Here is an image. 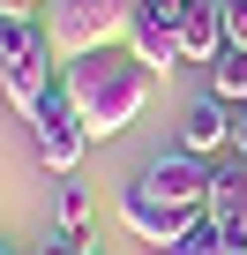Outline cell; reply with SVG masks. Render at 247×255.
Segmentation results:
<instances>
[{
	"mask_svg": "<svg viewBox=\"0 0 247 255\" xmlns=\"http://www.w3.org/2000/svg\"><path fill=\"white\" fill-rule=\"evenodd\" d=\"M60 90H68V105H75V120L90 128V143L97 135H120V128H135V113L150 105V68L135 60V53H82V60H68L60 68Z\"/></svg>",
	"mask_w": 247,
	"mask_h": 255,
	"instance_id": "cell-1",
	"label": "cell"
},
{
	"mask_svg": "<svg viewBox=\"0 0 247 255\" xmlns=\"http://www.w3.org/2000/svg\"><path fill=\"white\" fill-rule=\"evenodd\" d=\"M128 8L135 0H45V38L60 60L105 53L112 38H128Z\"/></svg>",
	"mask_w": 247,
	"mask_h": 255,
	"instance_id": "cell-2",
	"label": "cell"
},
{
	"mask_svg": "<svg viewBox=\"0 0 247 255\" xmlns=\"http://www.w3.org/2000/svg\"><path fill=\"white\" fill-rule=\"evenodd\" d=\"M53 60H60V53H53L45 23H38V15H23V23H15V38H8V53H0V90H8V105H15L23 120H30V113L45 105V90L60 83V75H53Z\"/></svg>",
	"mask_w": 247,
	"mask_h": 255,
	"instance_id": "cell-3",
	"label": "cell"
},
{
	"mask_svg": "<svg viewBox=\"0 0 247 255\" xmlns=\"http://www.w3.org/2000/svg\"><path fill=\"white\" fill-rule=\"evenodd\" d=\"M30 143H38L45 173H60V180H68V173L82 165V150H90V128L75 120V105H68V90H60V83H53V90H45V105L30 113Z\"/></svg>",
	"mask_w": 247,
	"mask_h": 255,
	"instance_id": "cell-4",
	"label": "cell"
},
{
	"mask_svg": "<svg viewBox=\"0 0 247 255\" xmlns=\"http://www.w3.org/2000/svg\"><path fill=\"white\" fill-rule=\"evenodd\" d=\"M195 218H202V210H195ZM120 225H128L143 248H172V240L187 233V210H172V203H165V195L135 173L128 188H120Z\"/></svg>",
	"mask_w": 247,
	"mask_h": 255,
	"instance_id": "cell-5",
	"label": "cell"
},
{
	"mask_svg": "<svg viewBox=\"0 0 247 255\" xmlns=\"http://www.w3.org/2000/svg\"><path fill=\"white\" fill-rule=\"evenodd\" d=\"M143 180H150L172 210H187V218L210 203V158H195V150H165V158H150Z\"/></svg>",
	"mask_w": 247,
	"mask_h": 255,
	"instance_id": "cell-6",
	"label": "cell"
},
{
	"mask_svg": "<svg viewBox=\"0 0 247 255\" xmlns=\"http://www.w3.org/2000/svg\"><path fill=\"white\" fill-rule=\"evenodd\" d=\"M172 38H180V60L210 68V60L225 53V0H187L180 23H172Z\"/></svg>",
	"mask_w": 247,
	"mask_h": 255,
	"instance_id": "cell-7",
	"label": "cell"
},
{
	"mask_svg": "<svg viewBox=\"0 0 247 255\" xmlns=\"http://www.w3.org/2000/svg\"><path fill=\"white\" fill-rule=\"evenodd\" d=\"M180 150H195V158H225L232 150V105L225 98H195L180 113Z\"/></svg>",
	"mask_w": 247,
	"mask_h": 255,
	"instance_id": "cell-8",
	"label": "cell"
},
{
	"mask_svg": "<svg viewBox=\"0 0 247 255\" xmlns=\"http://www.w3.org/2000/svg\"><path fill=\"white\" fill-rule=\"evenodd\" d=\"M128 53H135L150 75H172V68H180V38H172V23L150 15V8H128Z\"/></svg>",
	"mask_w": 247,
	"mask_h": 255,
	"instance_id": "cell-9",
	"label": "cell"
},
{
	"mask_svg": "<svg viewBox=\"0 0 247 255\" xmlns=\"http://www.w3.org/2000/svg\"><path fill=\"white\" fill-rule=\"evenodd\" d=\"M202 210H210L217 225H240V233H247V158L225 150V158L210 165V203H202Z\"/></svg>",
	"mask_w": 247,
	"mask_h": 255,
	"instance_id": "cell-10",
	"label": "cell"
},
{
	"mask_svg": "<svg viewBox=\"0 0 247 255\" xmlns=\"http://www.w3.org/2000/svg\"><path fill=\"white\" fill-rule=\"evenodd\" d=\"M158 255H247V233H240V225H217V218L202 210V218H187V233H180L172 248H158Z\"/></svg>",
	"mask_w": 247,
	"mask_h": 255,
	"instance_id": "cell-11",
	"label": "cell"
},
{
	"mask_svg": "<svg viewBox=\"0 0 247 255\" xmlns=\"http://www.w3.org/2000/svg\"><path fill=\"white\" fill-rule=\"evenodd\" d=\"M210 98H225V105H247V53H240V45H225V53L210 60Z\"/></svg>",
	"mask_w": 247,
	"mask_h": 255,
	"instance_id": "cell-12",
	"label": "cell"
},
{
	"mask_svg": "<svg viewBox=\"0 0 247 255\" xmlns=\"http://www.w3.org/2000/svg\"><path fill=\"white\" fill-rule=\"evenodd\" d=\"M90 210H97V203H90V188H82V180L68 173V180H60V195H53V218H60V233H75V240H82Z\"/></svg>",
	"mask_w": 247,
	"mask_h": 255,
	"instance_id": "cell-13",
	"label": "cell"
},
{
	"mask_svg": "<svg viewBox=\"0 0 247 255\" xmlns=\"http://www.w3.org/2000/svg\"><path fill=\"white\" fill-rule=\"evenodd\" d=\"M225 45L247 53V0H225Z\"/></svg>",
	"mask_w": 247,
	"mask_h": 255,
	"instance_id": "cell-14",
	"label": "cell"
},
{
	"mask_svg": "<svg viewBox=\"0 0 247 255\" xmlns=\"http://www.w3.org/2000/svg\"><path fill=\"white\" fill-rule=\"evenodd\" d=\"M232 158H247V105H232Z\"/></svg>",
	"mask_w": 247,
	"mask_h": 255,
	"instance_id": "cell-15",
	"label": "cell"
},
{
	"mask_svg": "<svg viewBox=\"0 0 247 255\" xmlns=\"http://www.w3.org/2000/svg\"><path fill=\"white\" fill-rule=\"evenodd\" d=\"M75 248H82L75 233H45V248H38V255H75Z\"/></svg>",
	"mask_w": 247,
	"mask_h": 255,
	"instance_id": "cell-16",
	"label": "cell"
},
{
	"mask_svg": "<svg viewBox=\"0 0 247 255\" xmlns=\"http://www.w3.org/2000/svg\"><path fill=\"white\" fill-rule=\"evenodd\" d=\"M135 8H150V15H165V23H180V8H187V0H135Z\"/></svg>",
	"mask_w": 247,
	"mask_h": 255,
	"instance_id": "cell-17",
	"label": "cell"
},
{
	"mask_svg": "<svg viewBox=\"0 0 247 255\" xmlns=\"http://www.w3.org/2000/svg\"><path fill=\"white\" fill-rule=\"evenodd\" d=\"M8 38H15V15H0V53H8Z\"/></svg>",
	"mask_w": 247,
	"mask_h": 255,
	"instance_id": "cell-18",
	"label": "cell"
},
{
	"mask_svg": "<svg viewBox=\"0 0 247 255\" xmlns=\"http://www.w3.org/2000/svg\"><path fill=\"white\" fill-rule=\"evenodd\" d=\"M75 255H105V248H75Z\"/></svg>",
	"mask_w": 247,
	"mask_h": 255,
	"instance_id": "cell-19",
	"label": "cell"
},
{
	"mask_svg": "<svg viewBox=\"0 0 247 255\" xmlns=\"http://www.w3.org/2000/svg\"><path fill=\"white\" fill-rule=\"evenodd\" d=\"M0 255H15V248H8V240H0Z\"/></svg>",
	"mask_w": 247,
	"mask_h": 255,
	"instance_id": "cell-20",
	"label": "cell"
}]
</instances>
